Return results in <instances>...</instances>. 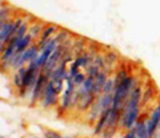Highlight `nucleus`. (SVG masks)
I'll use <instances>...</instances> for the list:
<instances>
[{
	"label": "nucleus",
	"mask_w": 160,
	"mask_h": 138,
	"mask_svg": "<svg viewBox=\"0 0 160 138\" xmlns=\"http://www.w3.org/2000/svg\"><path fill=\"white\" fill-rule=\"evenodd\" d=\"M149 117L148 116H142L140 114L139 117V120L136 121V124H135V126L132 127V131L135 133V136H136V138H151V136L148 134V130H147V124H146V121H147V118Z\"/></svg>",
	"instance_id": "f257e3e1"
},
{
	"label": "nucleus",
	"mask_w": 160,
	"mask_h": 138,
	"mask_svg": "<svg viewBox=\"0 0 160 138\" xmlns=\"http://www.w3.org/2000/svg\"><path fill=\"white\" fill-rule=\"evenodd\" d=\"M107 78H108V69L107 68H104L102 69V71L99 72V75L95 77V84H93V94L95 96H100L103 93V86H104V84H106L107 81Z\"/></svg>",
	"instance_id": "f03ea898"
},
{
	"label": "nucleus",
	"mask_w": 160,
	"mask_h": 138,
	"mask_svg": "<svg viewBox=\"0 0 160 138\" xmlns=\"http://www.w3.org/2000/svg\"><path fill=\"white\" fill-rule=\"evenodd\" d=\"M96 100V96L93 93H89V92H83L80 90V97H79V102L78 105L82 110H87L88 108L92 106V104Z\"/></svg>",
	"instance_id": "7ed1b4c3"
},
{
	"label": "nucleus",
	"mask_w": 160,
	"mask_h": 138,
	"mask_svg": "<svg viewBox=\"0 0 160 138\" xmlns=\"http://www.w3.org/2000/svg\"><path fill=\"white\" fill-rule=\"evenodd\" d=\"M109 112H111V108H109V109H107V110H104V112L102 113V116L99 117L98 124H96V126H95V133H93L95 136L102 134V131L104 130V127H106V125H107V120H108Z\"/></svg>",
	"instance_id": "20e7f679"
},
{
	"label": "nucleus",
	"mask_w": 160,
	"mask_h": 138,
	"mask_svg": "<svg viewBox=\"0 0 160 138\" xmlns=\"http://www.w3.org/2000/svg\"><path fill=\"white\" fill-rule=\"evenodd\" d=\"M44 101H46V105H55V104L58 102V94L53 92L52 89V86H51V84H47V86H46V90H44Z\"/></svg>",
	"instance_id": "39448f33"
},
{
	"label": "nucleus",
	"mask_w": 160,
	"mask_h": 138,
	"mask_svg": "<svg viewBox=\"0 0 160 138\" xmlns=\"http://www.w3.org/2000/svg\"><path fill=\"white\" fill-rule=\"evenodd\" d=\"M26 73H27V68H19V71L15 73V76H13V82H15V85H16L20 90H22V88H23V81H24V76H26Z\"/></svg>",
	"instance_id": "423d86ee"
},
{
	"label": "nucleus",
	"mask_w": 160,
	"mask_h": 138,
	"mask_svg": "<svg viewBox=\"0 0 160 138\" xmlns=\"http://www.w3.org/2000/svg\"><path fill=\"white\" fill-rule=\"evenodd\" d=\"M119 60V55L115 51H108L104 55V62H106V68H111L112 65L118 62Z\"/></svg>",
	"instance_id": "0eeeda50"
},
{
	"label": "nucleus",
	"mask_w": 160,
	"mask_h": 138,
	"mask_svg": "<svg viewBox=\"0 0 160 138\" xmlns=\"http://www.w3.org/2000/svg\"><path fill=\"white\" fill-rule=\"evenodd\" d=\"M31 41H32V37L29 36V34H26L22 40L19 41V44L16 45V53H23L28 47H31Z\"/></svg>",
	"instance_id": "6e6552de"
},
{
	"label": "nucleus",
	"mask_w": 160,
	"mask_h": 138,
	"mask_svg": "<svg viewBox=\"0 0 160 138\" xmlns=\"http://www.w3.org/2000/svg\"><path fill=\"white\" fill-rule=\"evenodd\" d=\"M115 88H116V82H115V76H108L106 84L103 86V94H111L115 92Z\"/></svg>",
	"instance_id": "1a4fd4ad"
},
{
	"label": "nucleus",
	"mask_w": 160,
	"mask_h": 138,
	"mask_svg": "<svg viewBox=\"0 0 160 138\" xmlns=\"http://www.w3.org/2000/svg\"><path fill=\"white\" fill-rule=\"evenodd\" d=\"M149 118H151V121L155 125L159 126V124H160V104H158V105H155L152 108L151 113H149Z\"/></svg>",
	"instance_id": "9d476101"
},
{
	"label": "nucleus",
	"mask_w": 160,
	"mask_h": 138,
	"mask_svg": "<svg viewBox=\"0 0 160 138\" xmlns=\"http://www.w3.org/2000/svg\"><path fill=\"white\" fill-rule=\"evenodd\" d=\"M63 78H55V80H49V84H51L53 92L59 94V93H62L63 90Z\"/></svg>",
	"instance_id": "9b49d317"
},
{
	"label": "nucleus",
	"mask_w": 160,
	"mask_h": 138,
	"mask_svg": "<svg viewBox=\"0 0 160 138\" xmlns=\"http://www.w3.org/2000/svg\"><path fill=\"white\" fill-rule=\"evenodd\" d=\"M153 89H155L153 85L146 88V90H144V93H143V97H142V102L143 104H147L149 100H152V98H153V93H155Z\"/></svg>",
	"instance_id": "f8f14e48"
},
{
	"label": "nucleus",
	"mask_w": 160,
	"mask_h": 138,
	"mask_svg": "<svg viewBox=\"0 0 160 138\" xmlns=\"http://www.w3.org/2000/svg\"><path fill=\"white\" fill-rule=\"evenodd\" d=\"M128 76V72H127V69H119L118 73H116V76H115V82H116V85L119 82H122L124 78H126Z\"/></svg>",
	"instance_id": "ddd939ff"
},
{
	"label": "nucleus",
	"mask_w": 160,
	"mask_h": 138,
	"mask_svg": "<svg viewBox=\"0 0 160 138\" xmlns=\"http://www.w3.org/2000/svg\"><path fill=\"white\" fill-rule=\"evenodd\" d=\"M86 75L84 73H82V72H79V73H76L75 75V77L72 78L73 80V84L75 85H83V82H84V80H86Z\"/></svg>",
	"instance_id": "4468645a"
},
{
	"label": "nucleus",
	"mask_w": 160,
	"mask_h": 138,
	"mask_svg": "<svg viewBox=\"0 0 160 138\" xmlns=\"http://www.w3.org/2000/svg\"><path fill=\"white\" fill-rule=\"evenodd\" d=\"M53 31H55V27L53 25L46 28V29H44V32H43V34H42V40H46V39L51 37V34H52Z\"/></svg>",
	"instance_id": "2eb2a0df"
},
{
	"label": "nucleus",
	"mask_w": 160,
	"mask_h": 138,
	"mask_svg": "<svg viewBox=\"0 0 160 138\" xmlns=\"http://www.w3.org/2000/svg\"><path fill=\"white\" fill-rule=\"evenodd\" d=\"M68 40V32L66 31H62L59 34H58V37H56V41L58 43H64V41H67Z\"/></svg>",
	"instance_id": "dca6fc26"
},
{
	"label": "nucleus",
	"mask_w": 160,
	"mask_h": 138,
	"mask_svg": "<svg viewBox=\"0 0 160 138\" xmlns=\"http://www.w3.org/2000/svg\"><path fill=\"white\" fill-rule=\"evenodd\" d=\"M44 137H46V138H62L58 131H53V130H46V133H44Z\"/></svg>",
	"instance_id": "f3484780"
},
{
	"label": "nucleus",
	"mask_w": 160,
	"mask_h": 138,
	"mask_svg": "<svg viewBox=\"0 0 160 138\" xmlns=\"http://www.w3.org/2000/svg\"><path fill=\"white\" fill-rule=\"evenodd\" d=\"M40 29H42V27H40V25H33V28L31 29V32H29V36H31L32 39L36 37V34H39Z\"/></svg>",
	"instance_id": "a211bd4d"
},
{
	"label": "nucleus",
	"mask_w": 160,
	"mask_h": 138,
	"mask_svg": "<svg viewBox=\"0 0 160 138\" xmlns=\"http://www.w3.org/2000/svg\"><path fill=\"white\" fill-rule=\"evenodd\" d=\"M123 138H136V136H135V133L132 130H127L123 134Z\"/></svg>",
	"instance_id": "6ab92c4d"
},
{
	"label": "nucleus",
	"mask_w": 160,
	"mask_h": 138,
	"mask_svg": "<svg viewBox=\"0 0 160 138\" xmlns=\"http://www.w3.org/2000/svg\"><path fill=\"white\" fill-rule=\"evenodd\" d=\"M152 138H160V124H159V126L156 127V131H155V134H153Z\"/></svg>",
	"instance_id": "aec40b11"
},
{
	"label": "nucleus",
	"mask_w": 160,
	"mask_h": 138,
	"mask_svg": "<svg viewBox=\"0 0 160 138\" xmlns=\"http://www.w3.org/2000/svg\"><path fill=\"white\" fill-rule=\"evenodd\" d=\"M0 138H3V137H0Z\"/></svg>",
	"instance_id": "412c9836"
}]
</instances>
